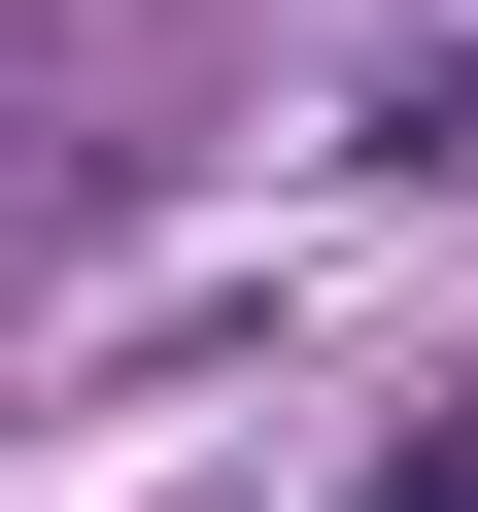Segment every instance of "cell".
Wrapping results in <instances>:
<instances>
[{
	"instance_id": "1",
	"label": "cell",
	"mask_w": 478,
	"mask_h": 512,
	"mask_svg": "<svg viewBox=\"0 0 478 512\" xmlns=\"http://www.w3.org/2000/svg\"><path fill=\"white\" fill-rule=\"evenodd\" d=\"M376 512H478V410H410V444H376Z\"/></svg>"
}]
</instances>
